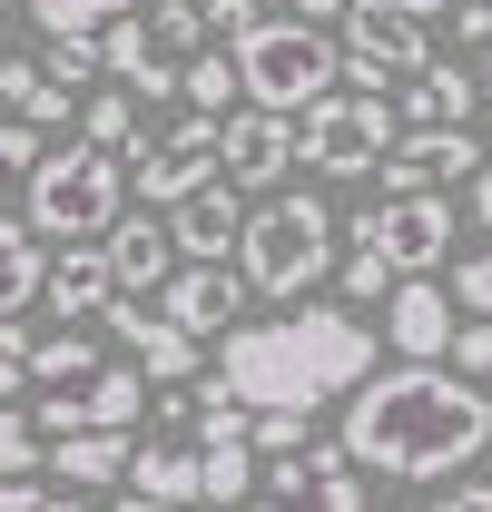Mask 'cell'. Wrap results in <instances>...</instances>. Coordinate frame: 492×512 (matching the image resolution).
<instances>
[{"label":"cell","instance_id":"1","mask_svg":"<svg viewBox=\"0 0 492 512\" xmlns=\"http://www.w3.org/2000/svg\"><path fill=\"white\" fill-rule=\"evenodd\" d=\"M335 444L365 473H384V483H443V473H463L492 444V404L473 375H443L433 355H404L394 375H365L345 394V434Z\"/></svg>","mask_w":492,"mask_h":512},{"label":"cell","instance_id":"2","mask_svg":"<svg viewBox=\"0 0 492 512\" xmlns=\"http://www.w3.org/2000/svg\"><path fill=\"white\" fill-rule=\"evenodd\" d=\"M374 345L365 325L345 316V306H296V316L276 325H227V355H217V384L237 394L246 414H266V404H335V394H355L374 375Z\"/></svg>","mask_w":492,"mask_h":512},{"label":"cell","instance_id":"3","mask_svg":"<svg viewBox=\"0 0 492 512\" xmlns=\"http://www.w3.org/2000/svg\"><path fill=\"white\" fill-rule=\"evenodd\" d=\"M128 207V168L119 148H89V138H69V148H40V168H30V188H20V217L69 247V237H109V217Z\"/></svg>","mask_w":492,"mask_h":512},{"label":"cell","instance_id":"4","mask_svg":"<svg viewBox=\"0 0 492 512\" xmlns=\"http://www.w3.org/2000/svg\"><path fill=\"white\" fill-rule=\"evenodd\" d=\"M237 79L256 109H306V99H325L335 79H345V50H335V20H306V10H276V20H256L237 40Z\"/></svg>","mask_w":492,"mask_h":512},{"label":"cell","instance_id":"5","mask_svg":"<svg viewBox=\"0 0 492 512\" xmlns=\"http://www.w3.org/2000/svg\"><path fill=\"white\" fill-rule=\"evenodd\" d=\"M237 256H246V286L256 296H306L315 276H335V217H325V197L286 188L266 207H246Z\"/></svg>","mask_w":492,"mask_h":512},{"label":"cell","instance_id":"6","mask_svg":"<svg viewBox=\"0 0 492 512\" xmlns=\"http://www.w3.org/2000/svg\"><path fill=\"white\" fill-rule=\"evenodd\" d=\"M394 138L404 128L384 109V89H325V99L296 109V158H306L315 178H374Z\"/></svg>","mask_w":492,"mask_h":512},{"label":"cell","instance_id":"7","mask_svg":"<svg viewBox=\"0 0 492 512\" xmlns=\"http://www.w3.org/2000/svg\"><path fill=\"white\" fill-rule=\"evenodd\" d=\"M335 50H345V79H355V89H404V79L433 60L424 20L394 10V0H345V10H335Z\"/></svg>","mask_w":492,"mask_h":512},{"label":"cell","instance_id":"8","mask_svg":"<svg viewBox=\"0 0 492 512\" xmlns=\"http://www.w3.org/2000/svg\"><path fill=\"white\" fill-rule=\"evenodd\" d=\"M355 247H374L394 276H424V266H443V247H453V207H443V188H404V197H374V207H355Z\"/></svg>","mask_w":492,"mask_h":512},{"label":"cell","instance_id":"9","mask_svg":"<svg viewBox=\"0 0 492 512\" xmlns=\"http://www.w3.org/2000/svg\"><path fill=\"white\" fill-rule=\"evenodd\" d=\"M119 168H128V188L148 197V207H178L197 178H217V119H207V109H187L168 138H128Z\"/></svg>","mask_w":492,"mask_h":512},{"label":"cell","instance_id":"10","mask_svg":"<svg viewBox=\"0 0 492 512\" xmlns=\"http://www.w3.org/2000/svg\"><path fill=\"white\" fill-rule=\"evenodd\" d=\"M286 168H296V119L237 99V109L217 119V178H237V188H276Z\"/></svg>","mask_w":492,"mask_h":512},{"label":"cell","instance_id":"11","mask_svg":"<svg viewBox=\"0 0 492 512\" xmlns=\"http://www.w3.org/2000/svg\"><path fill=\"white\" fill-rule=\"evenodd\" d=\"M246 306V276H227V256H178V276L158 286V316H178L187 335H227Z\"/></svg>","mask_w":492,"mask_h":512},{"label":"cell","instance_id":"12","mask_svg":"<svg viewBox=\"0 0 492 512\" xmlns=\"http://www.w3.org/2000/svg\"><path fill=\"white\" fill-rule=\"evenodd\" d=\"M483 168V148L463 138V128H414V138H394L384 148V197H404V188H453V178H473Z\"/></svg>","mask_w":492,"mask_h":512},{"label":"cell","instance_id":"13","mask_svg":"<svg viewBox=\"0 0 492 512\" xmlns=\"http://www.w3.org/2000/svg\"><path fill=\"white\" fill-rule=\"evenodd\" d=\"M99 325H109L119 345H138V375H148V384H178L187 365H197V335H187L178 316H158V306H138V296H109Z\"/></svg>","mask_w":492,"mask_h":512},{"label":"cell","instance_id":"14","mask_svg":"<svg viewBox=\"0 0 492 512\" xmlns=\"http://www.w3.org/2000/svg\"><path fill=\"white\" fill-rule=\"evenodd\" d=\"M99 247H109V276H119V296H158V286L178 276V237H168L158 217H128V207H119Z\"/></svg>","mask_w":492,"mask_h":512},{"label":"cell","instance_id":"15","mask_svg":"<svg viewBox=\"0 0 492 512\" xmlns=\"http://www.w3.org/2000/svg\"><path fill=\"white\" fill-rule=\"evenodd\" d=\"M40 296L60 306V325H89L109 296H119V276H109V247H99V237H69V247L50 256V276H40Z\"/></svg>","mask_w":492,"mask_h":512},{"label":"cell","instance_id":"16","mask_svg":"<svg viewBox=\"0 0 492 512\" xmlns=\"http://www.w3.org/2000/svg\"><path fill=\"white\" fill-rule=\"evenodd\" d=\"M237 227H246V188L237 178H197V188L178 197V256H227L237 247Z\"/></svg>","mask_w":492,"mask_h":512},{"label":"cell","instance_id":"17","mask_svg":"<svg viewBox=\"0 0 492 512\" xmlns=\"http://www.w3.org/2000/svg\"><path fill=\"white\" fill-rule=\"evenodd\" d=\"M384 345H394V355H443V345H453V296H443L433 276H404V286L384 296Z\"/></svg>","mask_w":492,"mask_h":512},{"label":"cell","instance_id":"18","mask_svg":"<svg viewBox=\"0 0 492 512\" xmlns=\"http://www.w3.org/2000/svg\"><path fill=\"white\" fill-rule=\"evenodd\" d=\"M128 493L197 503V424H158L148 444H128Z\"/></svg>","mask_w":492,"mask_h":512},{"label":"cell","instance_id":"19","mask_svg":"<svg viewBox=\"0 0 492 512\" xmlns=\"http://www.w3.org/2000/svg\"><path fill=\"white\" fill-rule=\"evenodd\" d=\"M483 109V79L473 69H453V60H424L414 79H404V109L394 119H414V128H463Z\"/></svg>","mask_w":492,"mask_h":512},{"label":"cell","instance_id":"20","mask_svg":"<svg viewBox=\"0 0 492 512\" xmlns=\"http://www.w3.org/2000/svg\"><path fill=\"white\" fill-rule=\"evenodd\" d=\"M50 463H60V483L99 493V483L128 473V434H119V424H69V434H50Z\"/></svg>","mask_w":492,"mask_h":512},{"label":"cell","instance_id":"21","mask_svg":"<svg viewBox=\"0 0 492 512\" xmlns=\"http://www.w3.org/2000/svg\"><path fill=\"white\" fill-rule=\"evenodd\" d=\"M40 276H50L40 227H30V217H0V316H20V306L40 296Z\"/></svg>","mask_w":492,"mask_h":512},{"label":"cell","instance_id":"22","mask_svg":"<svg viewBox=\"0 0 492 512\" xmlns=\"http://www.w3.org/2000/svg\"><path fill=\"white\" fill-rule=\"evenodd\" d=\"M178 99H187V109H207V119H227V109L246 99L237 50H187V69H178Z\"/></svg>","mask_w":492,"mask_h":512},{"label":"cell","instance_id":"23","mask_svg":"<svg viewBox=\"0 0 492 512\" xmlns=\"http://www.w3.org/2000/svg\"><path fill=\"white\" fill-rule=\"evenodd\" d=\"M69 138H89V148H128V138H138V89H128V79L89 89L79 119H69Z\"/></svg>","mask_w":492,"mask_h":512},{"label":"cell","instance_id":"24","mask_svg":"<svg viewBox=\"0 0 492 512\" xmlns=\"http://www.w3.org/2000/svg\"><path fill=\"white\" fill-rule=\"evenodd\" d=\"M79 404H89V424H119V434H128V424L148 414V375H138V365H99Z\"/></svg>","mask_w":492,"mask_h":512},{"label":"cell","instance_id":"25","mask_svg":"<svg viewBox=\"0 0 492 512\" xmlns=\"http://www.w3.org/2000/svg\"><path fill=\"white\" fill-rule=\"evenodd\" d=\"M30 375H40V384H89V375H99V345L50 335V345H30Z\"/></svg>","mask_w":492,"mask_h":512},{"label":"cell","instance_id":"26","mask_svg":"<svg viewBox=\"0 0 492 512\" xmlns=\"http://www.w3.org/2000/svg\"><path fill=\"white\" fill-rule=\"evenodd\" d=\"M50 453V434H40V414H20L10 394H0V473H30Z\"/></svg>","mask_w":492,"mask_h":512},{"label":"cell","instance_id":"27","mask_svg":"<svg viewBox=\"0 0 492 512\" xmlns=\"http://www.w3.org/2000/svg\"><path fill=\"white\" fill-rule=\"evenodd\" d=\"M99 30H50V79H60V89H79V79H99Z\"/></svg>","mask_w":492,"mask_h":512},{"label":"cell","instance_id":"28","mask_svg":"<svg viewBox=\"0 0 492 512\" xmlns=\"http://www.w3.org/2000/svg\"><path fill=\"white\" fill-rule=\"evenodd\" d=\"M119 10H148V0H30L40 30H99V20H119Z\"/></svg>","mask_w":492,"mask_h":512},{"label":"cell","instance_id":"29","mask_svg":"<svg viewBox=\"0 0 492 512\" xmlns=\"http://www.w3.org/2000/svg\"><path fill=\"white\" fill-rule=\"evenodd\" d=\"M30 168H40V128H30V119H0V197L30 188Z\"/></svg>","mask_w":492,"mask_h":512},{"label":"cell","instance_id":"30","mask_svg":"<svg viewBox=\"0 0 492 512\" xmlns=\"http://www.w3.org/2000/svg\"><path fill=\"white\" fill-rule=\"evenodd\" d=\"M463 375H492V316H453V345H443Z\"/></svg>","mask_w":492,"mask_h":512},{"label":"cell","instance_id":"31","mask_svg":"<svg viewBox=\"0 0 492 512\" xmlns=\"http://www.w3.org/2000/svg\"><path fill=\"white\" fill-rule=\"evenodd\" d=\"M0 512H89V503H69V483H60V493H40L30 473H0Z\"/></svg>","mask_w":492,"mask_h":512},{"label":"cell","instance_id":"32","mask_svg":"<svg viewBox=\"0 0 492 512\" xmlns=\"http://www.w3.org/2000/svg\"><path fill=\"white\" fill-rule=\"evenodd\" d=\"M453 316H492V247L463 256V276H453Z\"/></svg>","mask_w":492,"mask_h":512},{"label":"cell","instance_id":"33","mask_svg":"<svg viewBox=\"0 0 492 512\" xmlns=\"http://www.w3.org/2000/svg\"><path fill=\"white\" fill-rule=\"evenodd\" d=\"M197 20H207V40H246V30L266 20V10H256V0H207Z\"/></svg>","mask_w":492,"mask_h":512},{"label":"cell","instance_id":"34","mask_svg":"<svg viewBox=\"0 0 492 512\" xmlns=\"http://www.w3.org/2000/svg\"><path fill=\"white\" fill-rule=\"evenodd\" d=\"M335 276H345V296H384V286H394V266H384L374 247H355L345 266H335Z\"/></svg>","mask_w":492,"mask_h":512},{"label":"cell","instance_id":"35","mask_svg":"<svg viewBox=\"0 0 492 512\" xmlns=\"http://www.w3.org/2000/svg\"><path fill=\"white\" fill-rule=\"evenodd\" d=\"M20 384H30V335L0 316V394H20Z\"/></svg>","mask_w":492,"mask_h":512},{"label":"cell","instance_id":"36","mask_svg":"<svg viewBox=\"0 0 492 512\" xmlns=\"http://www.w3.org/2000/svg\"><path fill=\"white\" fill-rule=\"evenodd\" d=\"M463 207H473V227H492V158L473 168V178H463Z\"/></svg>","mask_w":492,"mask_h":512},{"label":"cell","instance_id":"37","mask_svg":"<svg viewBox=\"0 0 492 512\" xmlns=\"http://www.w3.org/2000/svg\"><path fill=\"white\" fill-rule=\"evenodd\" d=\"M433 512H492V483H473V493H453V503H433Z\"/></svg>","mask_w":492,"mask_h":512},{"label":"cell","instance_id":"38","mask_svg":"<svg viewBox=\"0 0 492 512\" xmlns=\"http://www.w3.org/2000/svg\"><path fill=\"white\" fill-rule=\"evenodd\" d=\"M119 512H187V503H158V493H128Z\"/></svg>","mask_w":492,"mask_h":512},{"label":"cell","instance_id":"39","mask_svg":"<svg viewBox=\"0 0 492 512\" xmlns=\"http://www.w3.org/2000/svg\"><path fill=\"white\" fill-rule=\"evenodd\" d=\"M286 10H306V20H335V10H345V0H286Z\"/></svg>","mask_w":492,"mask_h":512},{"label":"cell","instance_id":"40","mask_svg":"<svg viewBox=\"0 0 492 512\" xmlns=\"http://www.w3.org/2000/svg\"><path fill=\"white\" fill-rule=\"evenodd\" d=\"M394 10H414V20H433V10H443V0H394Z\"/></svg>","mask_w":492,"mask_h":512},{"label":"cell","instance_id":"41","mask_svg":"<svg viewBox=\"0 0 492 512\" xmlns=\"http://www.w3.org/2000/svg\"><path fill=\"white\" fill-rule=\"evenodd\" d=\"M256 512H306V503H256Z\"/></svg>","mask_w":492,"mask_h":512},{"label":"cell","instance_id":"42","mask_svg":"<svg viewBox=\"0 0 492 512\" xmlns=\"http://www.w3.org/2000/svg\"><path fill=\"white\" fill-rule=\"evenodd\" d=\"M483 99H492V60H483Z\"/></svg>","mask_w":492,"mask_h":512},{"label":"cell","instance_id":"43","mask_svg":"<svg viewBox=\"0 0 492 512\" xmlns=\"http://www.w3.org/2000/svg\"><path fill=\"white\" fill-rule=\"evenodd\" d=\"M0 60H10V30H0Z\"/></svg>","mask_w":492,"mask_h":512}]
</instances>
